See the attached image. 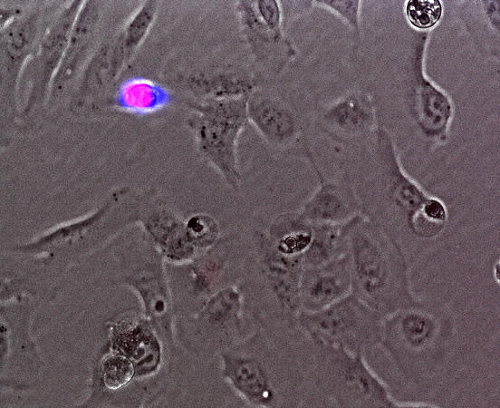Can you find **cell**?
Returning <instances> with one entry per match:
<instances>
[{
  "label": "cell",
  "instance_id": "6da1fadb",
  "mask_svg": "<svg viewBox=\"0 0 500 408\" xmlns=\"http://www.w3.org/2000/svg\"><path fill=\"white\" fill-rule=\"evenodd\" d=\"M347 255L351 293L384 317L422 301L411 289L400 245L363 213L350 230Z\"/></svg>",
  "mask_w": 500,
  "mask_h": 408
},
{
  "label": "cell",
  "instance_id": "7a4b0ae2",
  "mask_svg": "<svg viewBox=\"0 0 500 408\" xmlns=\"http://www.w3.org/2000/svg\"><path fill=\"white\" fill-rule=\"evenodd\" d=\"M455 331L453 316L445 306L422 300L384 317L380 347L401 376L421 384L447 362Z\"/></svg>",
  "mask_w": 500,
  "mask_h": 408
},
{
  "label": "cell",
  "instance_id": "3957f363",
  "mask_svg": "<svg viewBox=\"0 0 500 408\" xmlns=\"http://www.w3.org/2000/svg\"><path fill=\"white\" fill-rule=\"evenodd\" d=\"M221 376L253 407L293 406L290 393L302 385L299 364L274 347L263 326L219 354Z\"/></svg>",
  "mask_w": 500,
  "mask_h": 408
},
{
  "label": "cell",
  "instance_id": "277c9868",
  "mask_svg": "<svg viewBox=\"0 0 500 408\" xmlns=\"http://www.w3.org/2000/svg\"><path fill=\"white\" fill-rule=\"evenodd\" d=\"M312 376L321 393L337 407L397 408L388 385L363 353L342 346H314Z\"/></svg>",
  "mask_w": 500,
  "mask_h": 408
},
{
  "label": "cell",
  "instance_id": "5b68a950",
  "mask_svg": "<svg viewBox=\"0 0 500 408\" xmlns=\"http://www.w3.org/2000/svg\"><path fill=\"white\" fill-rule=\"evenodd\" d=\"M248 96L192 102L193 114L187 121L199 154L233 190L241 182L237 142L249 123Z\"/></svg>",
  "mask_w": 500,
  "mask_h": 408
},
{
  "label": "cell",
  "instance_id": "8992f818",
  "mask_svg": "<svg viewBox=\"0 0 500 408\" xmlns=\"http://www.w3.org/2000/svg\"><path fill=\"white\" fill-rule=\"evenodd\" d=\"M376 138L386 176L388 199L399 228L416 241L437 240L449 223L446 204L428 194L404 172L386 130L377 128Z\"/></svg>",
  "mask_w": 500,
  "mask_h": 408
},
{
  "label": "cell",
  "instance_id": "52a82bcc",
  "mask_svg": "<svg viewBox=\"0 0 500 408\" xmlns=\"http://www.w3.org/2000/svg\"><path fill=\"white\" fill-rule=\"evenodd\" d=\"M383 320V316L351 293L321 310H301L296 326L313 346H342L366 355L380 347Z\"/></svg>",
  "mask_w": 500,
  "mask_h": 408
},
{
  "label": "cell",
  "instance_id": "ba28073f",
  "mask_svg": "<svg viewBox=\"0 0 500 408\" xmlns=\"http://www.w3.org/2000/svg\"><path fill=\"white\" fill-rule=\"evenodd\" d=\"M235 9L241 35L255 64L265 74L279 75L297 55L284 31L281 2L239 1Z\"/></svg>",
  "mask_w": 500,
  "mask_h": 408
},
{
  "label": "cell",
  "instance_id": "9c48e42d",
  "mask_svg": "<svg viewBox=\"0 0 500 408\" xmlns=\"http://www.w3.org/2000/svg\"><path fill=\"white\" fill-rule=\"evenodd\" d=\"M248 121L265 143L281 153L315 159L307 137V122L299 106L274 88H256L247 100Z\"/></svg>",
  "mask_w": 500,
  "mask_h": 408
},
{
  "label": "cell",
  "instance_id": "30bf717a",
  "mask_svg": "<svg viewBox=\"0 0 500 408\" xmlns=\"http://www.w3.org/2000/svg\"><path fill=\"white\" fill-rule=\"evenodd\" d=\"M428 41V32L418 33L410 58L411 114L425 138L445 142L453 121L454 104L449 95L425 73Z\"/></svg>",
  "mask_w": 500,
  "mask_h": 408
},
{
  "label": "cell",
  "instance_id": "8fae6325",
  "mask_svg": "<svg viewBox=\"0 0 500 408\" xmlns=\"http://www.w3.org/2000/svg\"><path fill=\"white\" fill-rule=\"evenodd\" d=\"M257 267L273 296L280 316L289 329H295L301 312L300 284L303 270V256L280 253L270 242L264 230L252 236Z\"/></svg>",
  "mask_w": 500,
  "mask_h": 408
},
{
  "label": "cell",
  "instance_id": "7c38bea8",
  "mask_svg": "<svg viewBox=\"0 0 500 408\" xmlns=\"http://www.w3.org/2000/svg\"><path fill=\"white\" fill-rule=\"evenodd\" d=\"M245 248L239 234L227 233L215 246L188 262L193 294L205 303L219 289L236 285L244 269Z\"/></svg>",
  "mask_w": 500,
  "mask_h": 408
},
{
  "label": "cell",
  "instance_id": "4fadbf2b",
  "mask_svg": "<svg viewBox=\"0 0 500 408\" xmlns=\"http://www.w3.org/2000/svg\"><path fill=\"white\" fill-rule=\"evenodd\" d=\"M316 123L332 139L351 143L367 137L375 130L374 103L368 93L351 92L323 107L317 115Z\"/></svg>",
  "mask_w": 500,
  "mask_h": 408
},
{
  "label": "cell",
  "instance_id": "5bb4252c",
  "mask_svg": "<svg viewBox=\"0 0 500 408\" xmlns=\"http://www.w3.org/2000/svg\"><path fill=\"white\" fill-rule=\"evenodd\" d=\"M318 180V189L303 203L299 213L312 224L344 223L363 213L347 176L335 180H326L317 165H311Z\"/></svg>",
  "mask_w": 500,
  "mask_h": 408
},
{
  "label": "cell",
  "instance_id": "9a60e30c",
  "mask_svg": "<svg viewBox=\"0 0 500 408\" xmlns=\"http://www.w3.org/2000/svg\"><path fill=\"white\" fill-rule=\"evenodd\" d=\"M245 299L237 285L226 286L207 299L199 314L218 355L243 339Z\"/></svg>",
  "mask_w": 500,
  "mask_h": 408
},
{
  "label": "cell",
  "instance_id": "2e32d148",
  "mask_svg": "<svg viewBox=\"0 0 500 408\" xmlns=\"http://www.w3.org/2000/svg\"><path fill=\"white\" fill-rule=\"evenodd\" d=\"M351 293V275L347 253L321 266L303 267L300 284L302 310H321Z\"/></svg>",
  "mask_w": 500,
  "mask_h": 408
},
{
  "label": "cell",
  "instance_id": "e0dca14e",
  "mask_svg": "<svg viewBox=\"0 0 500 408\" xmlns=\"http://www.w3.org/2000/svg\"><path fill=\"white\" fill-rule=\"evenodd\" d=\"M80 5L81 3L74 2L66 8L43 36L33 63V85L24 114L30 112L44 98L46 87L53 80L68 45Z\"/></svg>",
  "mask_w": 500,
  "mask_h": 408
},
{
  "label": "cell",
  "instance_id": "ac0fdd59",
  "mask_svg": "<svg viewBox=\"0 0 500 408\" xmlns=\"http://www.w3.org/2000/svg\"><path fill=\"white\" fill-rule=\"evenodd\" d=\"M145 228L161 256L169 263L183 265L196 257L197 250L187 236L185 221L165 204L154 202Z\"/></svg>",
  "mask_w": 500,
  "mask_h": 408
},
{
  "label": "cell",
  "instance_id": "d6986e66",
  "mask_svg": "<svg viewBox=\"0 0 500 408\" xmlns=\"http://www.w3.org/2000/svg\"><path fill=\"white\" fill-rule=\"evenodd\" d=\"M188 86L199 100H220L248 96L257 88L255 78L233 65L215 66L192 73Z\"/></svg>",
  "mask_w": 500,
  "mask_h": 408
},
{
  "label": "cell",
  "instance_id": "ffe728a7",
  "mask_svg": "<svg viewBox=\"0 0 500 408\" xmlns=\"http://www.w3.org/2000/svg\"><path fill=\"white\" fill-rule=\"evenodd\" d=\"M94 5L95 3H85V7L80 10L75 19L68 45L52 82L50 94L52 99L57 96V92H61L71 79L87 49L98 15Z\"/></svg>",
  "mask_w": 500,
  "mask_h": 408
},
{
  "label": "cell",
  "instance_id": "44dd1931",
  "mask_svg": "<svg viewBox=\"0 0 500 408\" xmlns=\"http://www.w3.org/2000/svg\"><path fill=\"white\" fill-rule=\"evenodd\" d=\"M359 216L344 223H311L312 237L303 255V267L321 266L346 254L350 230Z\"/></svg>",
  "mask_w": 500,
  "mask_h": 408
},
{
  "label": "cell",
  "instance_id": "7402d4cb",
  "mask_svg": "<svg viewBox=\"0 0 500 408\" xmlns=\"http://www.w3.org/2000/svg\"><path fill=\"white\" fill-rule=\"evenodd\" d=\"M273 246L282 254L303 256L312 237V225L299 211H287L274 217L264 230Z\"/></svg>",
  "mask_w": 500,
  "mask_h": 408
},
{
  "label": "cell",
  "instance_id": "603a6c76",
  "mask_svg": "<svg viewBox=\"0 0 500 408\" xmlns=\"http://www.w3.org/2000/svg\"><path fill=\"white\" fill-rule=\"evenodd\" d=\"M499 1L464 3L461 12L466 30L483 53L498 54Z\"/></svg>",
  "mask_w": 500,
  "mask_h": 408
},
{
  "label": "cell",
  "instance_id": "cb8c5ba5",
  "mask_svg": "<svg viewBox=\"0 0 500 408\" xmlns=\"http://www.w3.org/2000/svg\"><path fill=\"white\" fill-rule=\"evenodd\" d=\"M36 33V18L29 16L10 25L9 30L2 39V54L4 63L11 67L12 72L17 73V67L22 64L27 53L30 51Z\"/></svg>",
  "mask_w": 500,
  "mask_h": 408
},
{
  "label": "cell",
  "instance_id": "d4e9b609",
  "mask_svg": "<svg viewBox=\"0 0 500 408\" xmlns=\"http://www.w3.org/2000/svg\"><path fill=\"white\" fill-rule=\"evenodd\" d=\"M187 236L197 250L206 251L222 236L217 220L207 213H196L185 221Z\"/></svg>",
  "mask_w": 500,
  "mask_h": 408
},
{
  "label": "cell",
  "instance_id": "484cf974",
  "mask_svg": "<svg viewBox=\"0 0 500 408\" xmlns=\"http://www.w3.org/2000/svg\"><path fill=\"white\" fill-rule=\"evenodd\" d=\"M159 7L158 2H145L129 23L122 43V57H128L139 45L150 28Z\"/></svg>",
  "mask_w": 500,
  "mask_h": 408
},
{
  "label": "cell",
  "instance_id": "4316f807",
  "mask_svg": "<svg viewBox=\"0 0 500 408\" xmlns=\"http://www.w3.org/2000/svg\"><path fill=\"white\" fill-rule=\"evenodd\" d=\"M405 15L413 28L428 32L440 21L443 5L438 0H411L405 5Z\"/></svg>",
  "mask_w": 500,
  "mask_h": 408
},
{
  "label": "cell",
  "instance_id": "83f0119b",
  "mask_svg": "<svg viewBox=\"0 0 500 408\" xmlns=\"http://www.w3.org/2000/svg\"><path fill=\"white\" fill-rule=\"evenodd\" d=\"M101 369L104 384L110 389H118L128 384L135 371L129 359L119 355L107 357Z\"/></svg>",
  "mask_w": 500,
  "mask_h": 408
},
{
  "label": "cell",
  "instance_id": "f1b7e54d",
  "mask_svg": "<svg viewBox=\"0 0 500 408\" xmlns=\"http://www.w3.org/2000/svg\"><path fill=\"white\" fill-rule=\"evenodd\" d=\"M312 5L320 6L341 18L353 31L355 38H361V1H314Z\"/></svg>",
  "mask_w": 500,
  "mask_h": 408
},
{
  "label": "cell",
  "instance_id": "f546056e",
  "mask_svg": "<svg viewBox=\"0 0 500 408\" xmlns=\"http://www.w3.org/2000/svg\"><path fill=\"white\" fill-rule=\"evenodd\" d=\"M437 404L424 401H399L397 400V408L399 407H437Z\"/></svg>",
  "mask_w": 500,
  "mask_h": 408
}]
</instances>
